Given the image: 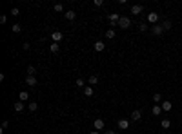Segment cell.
Wrapping results in <instances>:
<instances>
[{"label":"cell","instance_id":"6da1fadb","mask_svg":"<svg viewBox=\"0 0 182 134\" xmlns=\"http://www.w3.org/2000/svg\"><path fill=\"white\" fill-rule=\"evenodd\" d=\"M120 17H122V15H119V13H111V15H107V20H109V22H111V26L115 27V26H119Z\"/></svg>","mask_w":182,"mask_h":134},{"label":"cell","instance_id":"7a4b0ae2","mask_svg":"<svg viewBox=\"0 0 182 134\" xmlns=\"http://www.w3.org/2000/svg\"><path fill=\"white\" fill-rule=\"evenodd\" d=\"M129 26H131V20H129V18H127V17H120V20H119V27H120V29H127Z\"/></svg>","mask_w":182,"mask_h":134},{"label":"cell","instance_id":"3957f363","mask_svg":"<svg viewBox=\"0 0 182 134\" xmlns=\"http://www.w3.org/2000/svg\"><path fill=\"white\" fill-rule=\"evenodd\" d=\"M62 38H64V33H62V31H53V33H51V40L55 42V44H58Z\"/></svg>","mask_w":182,"mask_h":134},{"label":"cell","instance_id":"277c9868","mask_svg":"<svg viewBox=\"0 0 182 134\" xmlns=\"http://www.w3.org/2000/svg\"><path fill=\"white\" fill-rule=\"evenodd\" d=\"M119 129H120V131H127V129H129V120L120 118V120H119Z\"/></svg>","mask_w":182,"mask_h":134},{"label":"cell","instance_id":"5b68a950","mask_svg":"<svg viewBox=\"0 0 182 134\" xmlns=\"http://www.w3.org/2000/svg\"><path fill=\"white\" fill-rule=\"evenodd\" d=\"M147 22L153 24V26H157V22H159V15H157L155 11H151L149 15H147Z\"/></svg>","mask_w":182,"mask_h":134},{"label":"cell","instance_id":"8992f818","mask_svg":"<svg viewBox=\"0 0 182 134\" xmlns=\"http://www.w3.org/2000/svg\"><path fill=\"white\" fill-rule=\"evenodd\" d=\"M93 127H95V131H102V129L106 127V123H104V120H102V118H97L95 123H93Z\"/></svg>","mask_w":182,"mask_h":134},{"label":"cell","instance_id":"52a82bcc","mask_svg":"<svg viewBox=\"0 0 182 134\" xmlns=\"http://www.w3.org/2000/svg\"><path fill=\"white\" fill-rule=\"evenodd\" d=\"M93 49H95L97 53H102V51L106 49V44L102 42V40H97V42H95V46H93Z\"/></svg>","mask_w":182,"mask_h":134},{"label":"cell","instance_id":"ba28073f","mask_svg":"<svg viewBox=\"0 0 182 134\" xmlns=\"http://www.w3.org/2000/svg\"><path fill=\"white\" fill-rule=\"evenodd\" d=\"M151 33H153L155 36H160V34L164 33V27H162V26H159V24H157V26H153V27H151Z\"/></svg>","mask_w":182,"mask_h":134},{"label":"cell","instance_id":"9c48e42d","mask_svg":"<svg viewBox=\"0 0 182 134\" xmlns=\"http://www.w3.org/2000/svg\"><path fill=\"white\" fill-rule=\"evenodd\" d=\"M142 11H144V6H139V4L131 6V15H140Z\"/></svg>","mask_w":182,"mask_h":134},{"label":"cell","instance_id":"30bf717a","mask_svg":"<svg viewBox=\"0 0 182 134\" xmlns=\"http://www.w3.org/2000/svg\"><path fill=\"white\" fill-rule=\"evenodd\" d=\"M64 18H66V20H75V18H77V13L69 9V11H66V13H64Z\"/></svg>","mask_w":182,"mask_h":134},{"label":"cell","instance_id":"8fae6325","mask_svg":"<svg viewBox=\"0 0 182 134\" xmlns=\"http://www.w3.org/2000/svg\"><path fill=\"white\" fill-rule=\"evenodd\" d=\"M140 118H142V112L139 111V109H137V111H133V112H131V120H133V121H139Z\"/></svg>","mask_w":182,"mask_h":134},{"label":"cell","instance_id":"7c38bea8","mask_svg":"<svg viewBox=\"0 0 182 134\" xmlns=\"http://www.w3.org/2000/svg\"><path fill=\"white\" fill-rule=\"evenodd\" d=\"M26 83L29 87H35L37 85V78L35 76H26Z\"/></svg>","mask_w":182,"mask_h":134},{"label":"cell","instance_id":"4fadbf2b","mask_svg":"<svg viewBox=\"0 0 182 134\" xmlns=\"http://www.w3.org/2000/svg\"><path fill=\"white\" fill-rule=\"evenodd\" d=\"M18 98H20V102H27V100H29V92H27V91H20Z\"/></svg>","mask_w":182,"mask_h":134},{"label":"cell","instance_id":"5bb4252c","mask_svg":"<svg viewBox=\"0 0 182 134\" xmlns=\"http://www.w3.org/2000/svg\"><path fill=\"white\" fill-rule=\"evenodd\" d=\"M151 112H153L155 116H160V114L164 112V111H162V107H160V105H153V109H151Z\"/></svg>","mask_w":182,"mask_h":134},{"label":"cell","instance_id":"9a60e30c","mask_svg":"<svg viewBox=\"0 0 182 134\" xmlns=\"http://www.w3.org/2000/svg\"><path fill=\"white\" fill-rule=\"evenodd\" d=\"M115 34H117L115 29L111 27V29H107V31H106V38H107V40H113V38H115Z\"/></svg>","mask_w":182,"mask_h":134},{"label":"cell","instance_id":"2e32d148","mask_svg":"<svg viewBox=\"0 0 182 134\" xmlns=\"http://www.w3.org/2000/svg\"><path fill=\"white\" fill-rule=\"evenodd\" d=\"M87 82H89V85H97V83H98V76H97V74H91V76L87 78Z\"/></svg>","mask_w":182,"mask_h":134},{"label":"cell","instance_id":"e0dca14e","mask_svg":"<svg viewBox=\"0 0 182 134\" xmlns=\"http://www.w3.org/2000/svg\"><path fill=\"white\" fill-rule=\"evenodd\" d=\"M162 111H164V112H169L171 111V102H162Z\"/></svg>","mask_w":182,"mask_h":134},{"label":"cell","instance_id":"ac0fdd59","mask_svg":"<svg viewBox=\"0 0 182 134\" xmlns=\"http://www.w3.org/2000/svg\"><path fill=\"white\" fill-rule=\"evenodd\" d=\"M15 111H17V112H22V111H24V102H15Z\"/></svg>","mask_w":182,"mask_h":134},{"label":"cell","instance_id":"d6986e66","mask_svg":"<svg viewBox=\"0 0 182 134\" xmlns=\"http://www.w3.org/2000/svg\"><path fill=\"white\" fill-rule=\"evenodd\" d=\"M160 127H162V129H169V127H171V121L168 120V118H164V120L160 121Z\"/></svg>","mask_w":182,"mask_h":134},{"label":"cell","instance_id":"ffe728a7","mask_svg":"<svg viewBox=\"0 0 182 134\" xmlns=\"http://www.w3.org/2000/svg\"><path fill=\"white\" fill-rule=\"evenodd\" d=\"M93 92H95V91H93V87H84V96L91 98V96H93Z\"/></svg>","mask_w":182,"mask_h":134},{"label":"cell","instance_id":"44dd1931","mask_svg":"<svg viewBox=\"0 0 182 134\" xmlns=\"http://www.w3.org/2000/svg\"><path fill=\"white\" fill-rule=\"evenodd\" d=\"M11 31H13V33H20V31H22V26H20V24H13V26H11Z\"/></svg>","mask_w":182,"mask_h":134},{"label":"cell","instance_id":"7402d4cb","mask_svg":"<svg viewBox=\"0 0 182 134\" xmlns=\"http://www.w3.org/2000/svg\"><path fill=\"white\" fill-rule=\"evenodd\" d=\"M58 49H60V46H58V44H55V42L49 46V51H51V53H58Z\"/></svg>","mask_w":182,"mask_h":134},{"label":"cell","instance_id":"603a6c76","mask_svg":"<svg viewBox=\"0 0 182 134\" xmlns=\"http://www.w3.org/2000/svg\"><path fill=\"white\" fill-rule=\"evenodd\" d=\"M160 26L164 27V31H169V29H171V22H169V20H164V22L160 24Z\"/></svg>","mask_w":182,"mask_h":134},{"label":"cell","instance_id":"cb8c5ba5","mask_svg":"<svg viewBox=\"0 0 182 134\" xmlns=\"http://www.w3.org/2000/svg\"><path fill=\"white\" fill-rule=\"evenodd\" d=\"M35 73H37L35 65H29V67H27V76H35Z\"/></svg>","mask_w":182,"mask_h":134},{"label":"cell","instance_id":"d4e9b609","mask_svg":"<svg viewBox=\"0 0 182 134\" xmlns=\"http://www.w3.org/2000/svg\"><path fill=\"white\" fill-rule=\"evenodd\" d=\"M37 109H38V103H37V102H31V103H29V111H31V112H35Z\"/></svg>","mask_w":182,"mask_h":134},{"label":"cell","instance_id":"484cf974","mask_svg":"<svg viewBox=\"0 0 182 134\" xmlns=\"http://www.w3.org/2000/svg\"><path fill=\"white\" fill-rule=\"evenodd\" d=\"M153 102H157V105H159V102H162V96H160L159 92H155V94H153Z\"/></svg>","mask_w":182,"mask_h":134},{"label":"cell","instance_id":"4316f807","mask_svg":"<svg viewBox=\"0 0 182 134\" xmlns=\"http://www.w3.org/2000/svg\"><path fill=\"white\" fill-rule=\"evenodd\" d=\"M53 9H55L57 13H62L64 11V6H62V4H55V7H53Z\"/></svg>","mask_w":182,"mask_h":134},{"label":"cell","instance_id":"83f0119b","mask_svg":"<svg viewBox=\"0 0 182 134\" xmlns=\"http://www.w3.org/2000/svg\"><path fill=\"white\" fill-rule=\"evenodd\" d=\"M139 29H140L142 33H144V31H147V24H146V22H140V24H139Z\"/></svg>","mask_w":182,"mask_h":134},{"label":"cell","instance_id":"f1b7e54d","mask_svg":"<svg viewBox=\"0 0 182 134\" xmlns=\"http://www.w3.org/2000/svg\"><path fill=\"white\" fill-rule=\"evenodd\" d=\"M77 87H82V89L86 87V85H84V80H82V78H77Z\"/></svg>","mask_w":182,"mask_h":134},{"label":"cell","instance_id":"f546056e","mask_svg":"<svg viewBox=\"0 0 182 134\" xmlns=\"http://www.w3.org/2000/svg\"><path fill=\"white\" fill-rule=\"evenodd\" d=\"M18 13H20V9H18V7H13L11 9V17H17Z\"/></svg>","mask_w":182,"mask_h":134},{"label":"cell","instance_id":"4dcf8cb0","mask_svg":"<svg viewBox=\"0 0 182 134\" xmlns=\"http://www.w3.org/2000/svg\"><path fill=\"white\" fill-rule=\"evenodd\" d=\"M102 4H104V2H102V0H93V6H95V7H100Z\"/></svg>","mask_w":182,"mask_h":134},{"label":"cell","instance_id":"1f68e13d","mask_svg":"<svg viewBox=\"0 0 182 134\" xmlns=\"http://www.w3.org/2000/svg\"><path fill=\"white\" fill-rule=\"evenodd\" d=\"M6 20H7L6 15H0V24H6Z\"/></svg>","mask_w":182,"mask_h":134},{"label":"cell","instance_id":"d6a6232c","mask_svg":"<svg viewBox=\"0 0 182 134\" xmlns=\"http://www.w3.org/2000/svg\"><path fill=\"white\" fill-rule=\"evenodd\" d=\"M7 125H9V123L4 120V121H2V131H0V132H4V129H7Z\"/></svg>","mask_w":182,"mask_h":134},{"label":"cell","instance_id":"836d02e7","mask_svg":"<svg viewBox=\"0 0 182 134\" xmlns=\"http://www.w3.org/2000/svg\"><path fill=\"white\" fill-rule=\"evenodd\" d=\"M89 134H100V131H91Z\"/></svg>","mask_w":182,"mask_h":134},{"label":"cell","instance_id":"e575fe53","mask_svg":"<svg viewBox=\"0 0 182 134\" xmlns=\"http://www.w3.org/2000/svg\"><path fill=\"white\" fill-rule=\"evenodd\" d=\"M106 134H115V131H106Z\"/></svg>","mask_w":182,"mask_h":134}]
</instances>
